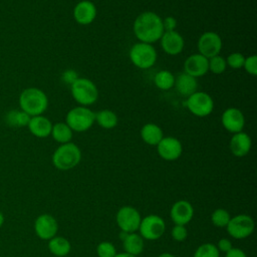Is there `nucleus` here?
<instances>
[{"label": "nucleus", "instance_id": "c9c22d12", "mask_svg": "<svg viewBox=\"0 0 257 257\" xmlns=\"http://www.w3.org/2000/svg\"><path fill=\"white\" fill-rule=\"evenodd\" d=\"M61 78H62V80H63L65 83L71 85V84L78 78V75H77L76 71H74L73 69H67V70H65V71L62 73Z\"/></svg>", "mask_w": 257, "mask_h": 257}, {"label": "nucleus", "instance_id": "0eeeda50", "mask_svg": "<svg viewBox=\"0 0 257 257\" xmlns=\"http://www.w3.org/2000/svg\"><path fill=\"white\" fill-rule=\"evenodd\" d=\"M186 106L194 115L204 117L213 111L214 101L208 93L204 91H196L187 97Z\"/></svg>", "mask_w": 257, "mask_h": 257}, {"label": "nucleus", "instance_id": "393cba45", "mask_svg": "<svg viewBox=\"0 0 257 257\" xmlns=\"http://www.w3.org/2000/svg\"><path fill=\"white\" fill-rule=\"evenodd\" d=\"M53 140L59 144L69 143L72 139V130L65 122H56L52 124L51 134Z\"/></svg>", "mask_w": 257, "mask_h": 257}, {"label": "nucleus", "instance_id": "b1692460", "mask_svg": "<svg viewBox=\"0 0 257 257\" xmlns=\"http://www.w3.org/2000/svg\"><path fill=\"white\" fill-rule=\"evenodd\" d=\"M48 249L53 255L57 257H64L70 252L71 245L66 238L61 236H54L48 240Z\"/></svg>", "mask_w": 257, "mask_h": 257}, {"label": "nucleus", "instance_id": "9b49d317", "mask_svg": "<svg viewBox=\"0 0 257 257\" xmlns=\"http://www.w3.org/2000/svg\"><path fill=\"white\" fill-rule=\"evenodd\" d=\"M197 46L199 53L209 59L219 55L222 49V39L218 33L207 31L199 37Z\"/></svg>", "mask_w": 257, "mask_h": 257}, {"label": "nucleus", "instance_id": "79ce46f5", "mask_svg": "<svg viewBox=\"0 0 257 257\" xmlns=\"http://www.w3.org/2000/svg\"><path fill=\"white\" fill-rule=\"evenodd\" d=\"M158 257H176L175 255L171 254V253H162L161 255H159Z\"/></svg>", "mask_w": 257, "mask_h": 257}, {"label": "nucleus", "instance_id": "423d86ee", "mask_svg": "<svg viewBox=\"0 0 257 257\" xmlns=\"http://www.w3.org/2000/svg\"><path fill=\"white\" fill-rule=\"evenodd\" d=\"M128 56L135 66L141 69H147L156 63L157 51L152 44L138 42L131 47Z\"/></svg>", "mask_w": 257, "mask_h": 257}, {"label": "nucleus", "instance_id": "2f4dec72", "mask_svg": "<svg viewBox=\"0 0 257 257\" xmlns=\"http://www.w3.org/2000/svg\"><path fill=\"white\" fill-rule=\"evenodd\" d=\"M96 254L98 257H114L116 250L112 243L102 241L96 247Z\"/></svg>", "mask_w": 257, "mask_h": 257}, {"label": "nucleus", "instance_id": "2eb2a0df", "mask_svg": "<svg viewBox=\"0 0 257 257\" xmlns=\"http://www.w3.org/2000/svg\"><path fill=\"white\" fill-rule=\"evenodd\" d=\"M209 71V59L200 53L190 55L184 62V72L197 78Z\"/></svg>", "mask_w": 257, "mask_h": 257}, {"label": "nucleus", "instance_id": "c85d7f7f", "mask_svg": "<svg viewBox=\"0 0 257 257\" xmlns=\"http://www.w3.org/2000/svg\"><path fill=\"white\" fill-rule=\"evenodd\" d=\"M230 219H231V216L229 212L222 208L216 209L211 215L212 224L218 228H226Z\"/></svg>", "mask_w": 257, "mask_h": 257}, {"label": "nucleus", "instance_id": "7c9ffc66", "mask_svg": "<svg viewBox=\"0 0 257 257\" xmlns=\"http://www.w3.org/2000/svg\"><path fill=\"white\" fill-rule=\"evenodd\" d=\"M226 59L220 55L209 58V70L215 74H221L226 70Z\"/></svg>", "mask_w": 257, "mask_h": 257}, {"label": "nucleus", "instance_id": "f3484780", "mask_svg": "<svg viewBox=\"0 0 257 257\" xmlns=\"http://www.w3.org/2000/svg\"><path fill=\"white\" fill-rule=\"evenodd\" d=\"M160 40L163 50L169 55L180 54L185 46L183 36L176 30L165 31Z\"/></svg>", "mask_w": 257, "mask_h": 257}, {"label": "nucleus", "instance_id": "f03ea898", "mask_svg": "<svg viewBox=\"0 0 257 257\" xmlns=\"http://www.w3.org/2000/svg\"><path fill=\"white\" fill-rule=\"evenodd\" d=\"M19 106L30 116L41 115L48 107V97L40 88L28 87L19 95Z\"/></svg>", "mask_w": 257, "mask_h": 257}, {"label": "nucleus", "instance_id": "ea45409f", "mask_svg": "<svg viewBox=\"0 0 257 257\" xmlns=\"http://www.w3.org/2000/svg\"><path fill=\"white\" fill-rule=\"evenodd\" d=\"M114 257H137V256L132 255V254H128V253H126V252H123V253H118V254L116 253Z\"/></svg>", "mask_w": 257, "mask_h": 257}, {"label": "nucleus", "instance_id": "58836bf2", "mask_svg": "<svg viewBox=\"0 0 257 257\" xmlns=\"http://www.w3.org/2000/svg\"><path fill=\"white\" fill-rule=\"evenodd\" d=\"M225 257H247L245 252L240 248H232L226 253Z\"/></svg>", "mask_w": 257, "mask_h": 257}, {"label": "nucleus", "instance_id": "5701e85b", "mask_svg": "<svg viewBox=\"0 0 257 257\" xmlns=\"http://www.w3.org/2000/svg\"><path fill=\"white\" fill-rule=\"evenodd\" d=\"M123 249L124 252L138 256L141 254L144 250V239L141 235L136 234V233H123Z\"/></svg>", "mask_w": 257, "mask_h": 257}, {"label": "nucleus", "instance_id": "dca6fc26", "mask_svg": "<svg viewBox=\"0 0 257 257\" xmlns=\"http://www.w3.org/2000/svg\"><path fill=\"white\" fill-rule=\"evenodd\" d=\"M171 219L175 225H187L194 216V208L192 204L186 200H179L171 208Z\"/></svg>", "mask_w": 257, "mask_h": 257}, {"label": "nucleus", "instance_id": "a211bd4d", "mask_svg": "<svg viewBox=\"0 0 257 257\" xmlns=\"http://www.w3.org/2000/svg\"><path fill=\"white\" fill-rule=\"evenodd\" d=\"M97 11L93 2L89 0H82L78 2L73 9V17L75 21L81 25H88L92 23L96 17Z\"/></svg>", "mask_w": 257, "mask_h": 257}, {"label": "nucleus", "instance_id": "bb28decb", "mask_svg": "<svg viewBox=\"0 0 257 257\" xmlns=\"http://www.w3.org/2000/svg\"><path fill=\"white\" fill-rule=\"evenodd\" d=\"M95 121L102 128H113L118 122L117 115L110 109H102L95 113Z\"/></svg>", "mask_w": 257, "mask_h": 257}, {"label": "nucleus", "instance_id": "a19ab883", "mask_svg": "<svg viewBox=\"0 0 257 257\" xmlns=\"http://www.w3.org/2000/svg\"><path fill=\"white\" fill-rule=\"evenodd\" d=\"M4 221H5V217H4L3 213L0 211V227L4 224Z\"/></svg>", "mask_w": 257, "mask_h": 257}, {"label": "nucleus", "instance_id": "aec40b11", "mask_svg": "<svg viewBox=\"0 0 257 257\" xmlns=\"http://www.w3.org/2000/svg\"><path fill=\"white\" fill-rule=\"evenodd\" d=\"M29 132L36 138H47L51 134L52 122L46 117L41 115L31 116L27 124Z\"/></svg>", "mask_w": 257, "mask_h": 257}, {"label": "nucleus", "instance_id": "a878e982", "mask_svg": "<svg viewBox=\"0 0 257 257\" xmlns=\"http://www.w3.org/2000/svg\"><path fill=\"white\" fill-rule=\"evenodd\" d=\"M30 115L24 112L23 110H18V109H13L7 112L5 116V121L9 126L12 127H23L27 126L29 120H30Z\"/></svg>", "mask_w": 257, "mask_h": 257}, {"label": "nucleus", "instance_id": "4c0bfd02", "mask_svg": "<svg viewBox=\"0 0 257 257\" xmlns=\"http://www.w3.org/2000/svg\"><path fill=\"white\" fill-rule=\"evenodd\" d=\"M233 248L232 246V243L229 239L227 238H222L218 241V244H217V249L219 250V252H224V253H227L228 251H230L231 249Z\"/></svg>", "mask_w": 257, "mask_h": 257}, {"label": "nucleus", "instance_id": "4468645a", "mask_svg": "<svg viewBox=\"0 0 257 257\" xmlns=\"http://www.w3.org/2000/svg\"><path fill=\"white\" fill-rule=\"evenodd\" d=\"M221 122L225 130L236 134L243 131L245 117L243 112L237 107H228L224 110L221 116Z\"/></svg>", "mask_w": 257, "mask_h": 257}, {"label": "nucleus", "instance_id": "473e14b6", "mask_svg": "<svg viewBox=\"0 0 257 257\" xmlns=\"http://www.w3.org/2000/svg\"><path fill=\"white\" fill-rule=\"evenodd\" d=\"M245 57L240 52H233L226 58V63L233 69H239L243 67Z\"/></svg>", "mask_w": 257, "mask_h": 257}, {"label": "nucleus", "instance_id": "ddd939ff", "mask_svg": "<svg viewBox=\"0 0 257 257\" xmlns=\"http://www.w3.org/2000/svg\"><path fill=\"white\" fill-rule=\"evenodd\" d=\"M159 156L165 161H175L179 159L183 153L181 142L174 137H166L157 145Z\"/></svg>", "mask_w": 257, "mask_h": 257}, {"label": "nucleus", "instance_id": "9d476101", "mask_svg": "<svg viewBox=\"0 0 257 257\" xmlns=\"http://www.w3.org/2000/svg\"><path fill=\"white\" fill-rule=\"evenodd\" d=\"M116 224L123 233H135L139 230L142 218L140 212L132 206H123L116 213Z\"/></svg>", "mask_w": 257, "mask_h": 257}, {"label": "nucleus", "instance_id": "39448f33", "mask_svg": "<svg viewBox=\"0 0 257 257\" xmlns=\"http://www.w3.org/2000/svg\"><path fill=\"white\" fill-rule=\"evenodd\" d=\"M95 121V112L87 106H75L71 108L65 116V123L72 132L82 133L92 126Z\"/></svg>", "mask_w": 257, "mask_h": 257}, {"label": "nucleus", "instance_id": "72a5a7b5", "mask_svg": "<svg viewBox=\"0 0 257 257\" xmlns=\"http://www.w3.org/2000/svg\"><path fill=\"white\" fill-rule=\"evenodd\" d=\"M243 67L246 70V72L255 76L257 74V56L250 55L247 58H245Z\"/></svg>", "mask_w": 257, "mask_h": 257}, {"label": "nucleus", "instance_id": "e433bc0d", "mask_svg": "<svg viewBox=\"0 0 257 257\" xmlns=\"http://www.w3.org/2000/svg\"><path fill=\"white\" fill-rule=\"evenodd\" d=\"M163 21L164 31H173L177 26V19L174 16H167Z\"/></svg>", "mask_w": 257, "mask_h": 257}, {"label": "nucleus", "instance_id": "1a4fd4ad", "mask_svg": "<svg viewBox=\"0 0 257 257\" xmlns=\"http://www.w3.org/2000/svg\"><path fill=\"white\" fill-rule=\"evenodd\" d=\"M226 229L231 237L235 239H244L253 233L254 221L249 215H236L230 219Z\"/></svg>", "mask_w": 257, "mask_h": 257}, {"label": "nucleus", "instance_id": "4be33fe9", "mask_svg": "<svg viewBox=\"0 0 257 257\" xmlns=\"http://www.w3.org/2000/svg\"><path fill=\"white\" fill-rule=\"evenodd\" d=\"M141 138L146 144L150 146H157L164 138V135L162 128L158 124L149 122L141 128Z\"/></svg>", "mask_w": 257, "mask_h": 257}, {"label": "nucleus", "instance_id": "412c9836", "mask_svg": "<svg viewBox=\"0 0 257 257\" xmlns=\"http://www.w3.org/2000/svg\"><path fill=\"white\" fill-rule=\"evenodd\" d=\"M178 92L183 96H190L197 91L198 82L197 79L186 72L180 73L175 79V85Z\"/></svg>", "mask_w": 257, "mask_h": 257}, {"label": "nucleus", "instance_id": "20e7f679", "mask_svg": "<svg viewBox=\"0 0 257 257\" xmlns=\"http://www.w3.org/2000/svg\"><path fill=\"white\" fill-rule=\"evenodd\" d=\"M71 95L74 100L81 106L93 104L98 98L96 85L88 78L78 77L71 85Z\"/></svg>", "mask_w": 257, "mask_h": 257}, {"label": "nucleus", "instance_id": "f257e3e1", "mask_svg": "<svg viewBox=\"0 0 257 257\" xmlns=\"http://www.w3.org/2000/svg\"><path fill=\"white\" fill-rule=\"evenodd\" d=\"M163 19L155 12L145 11L135 20L133 30L140 42L152 44L161 39L164 31Z\"/></svg>", "mask_w": 257, "mask_h": 257}, {"label": "nucleus", "instance_id": "f8f14e48", "mask_svg": "<svg viewBox=\"0 0 257 257\" xmlns=\"http://www.w3.org/2000/svg\"><path fill=\"white\" fill-rule=\"evenodd\" d=\"M35 234L42 240H50L58 231V224L55 218L49 214L39 215L34 222Z\"/></svg>", "mask_w": 257, "mask_h": 257}, {"label": "nucleus", "instance_id": "c756f323", "mask_svg": "<svg viewBox=\"0 0 257 257\" xmlns=\"http://www.w3.org/2000/svg\"><path fill=\"white\" fill-rule=\"evenodd\" d=\"M193 257H220V252L216 245L212 243H205L196 249Z\"/></svg>", "mask_w": 257, "mask_h": 257}, {"label": "nucleus", "instance_id": "6ab92c4d", "mask_svg": "<svg viewBox=\"0 0 257 257\" xmlns=\"http://www.w3.org/2000/svg\"><path fill=\"white\" fill-rule=\"evenodd\" d=\"M251 146H252L251 138L249 137V135L243 132L233 134L229 144L231 153L235 157H239V158L246 156L250 152Z\"/></svg>", "mask_w": 257, "mask_h": 257}, {"label": "nucleus", "instance_id": "f704fd0d", "mask_svg": "<svg viewBox=\"0 0 257 257\" xmlns=\"http://www.w3.org/2000/svg\"><path fill=\"white\" fill-rule=\"evenodd\" d=\"M172 237L175 241H178V242H182L184 240H186L187 238V235H188V232H187V229L185 226H182V225H175L172 229Z\"/></svg>", "mask_w": 257, "mask_h": 257}, {"label": "nucleus", "instance_id": "7ed1b4c3", "mask_svg": "<svg viewBox=\"0 0 257 257\" xmlns=\"http://www.w3.org/2000/svg\"><path fill=\"white\" fill-rule=\"evenodd\" d=\"M80 160V149L71 142L60 145L52 155V164L60 171H68L75 168Z\"/></svg>", "mask_w": 257, "mask_h": 257}, {"label": "nucleus", "instance_id": "6e6552de", "mask_svg": "<svg viewBox=\"0 0 257 257\" xmlns=\"http://www.w3.org/2000/svg\"><path fill=\"white\" fill-rule=\"evenodd\" d=\"M166 230V223L164 219L158 215H148L142 219L139 231L143 239L157 240L163 236Z\"/></svg>", "mask_w": 257, "mask_h": 257}, {"label": "nucleus", "instance_id": "cd10ccee", "mask_svg": "<svg viewBox=\"0 0 257 257\" xmlns=\"http://www.w3.org/2000/svg\"><path fill=\"white\" fill-rule=\"evenodd\" d=\"M175 79L176 77L171 71L164 69L155 74L154 83L158 88L162 90H168L175 85Z\"/></svg>", "mask_w": 257, "mask_h": 257}]
</instances>
